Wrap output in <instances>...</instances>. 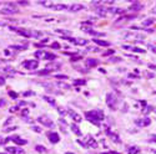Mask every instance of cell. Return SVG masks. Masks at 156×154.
Instances as JSON below:
<instances>
[{
    "label": "cell",
    "mask_w": 156,
    "mask_h": 154,
    "mask_svg": "<svg viewBox=\"0 0 156 154\" xmlns=\"http://www.w3.org/2000/svg\"><path fill=\"white\" fill-rule=\"evenodd\" d=\"M49 141L55 144V143H57L59 141H60V137H59V134L55 133V132H50L49 133Z\"/></svg>",
    "instance_id": "30bf717a"
},
{
    "label": "cell",
    "mask_w": 156,
    "mask_h": 154,
    "mask_svg": "<svg viewBox=\"0 0 156 154\" xmlns=\"http://www.w3.org/2000/svg\"><path fill=\"white\" fill-rule=\"evenodd\" d=\"M16 129V127H10V128H6V129H4L5 132H11V130H15Z\"/></svg>",
    "instance_id": "7dc6e473"
},
{
    "label": "cell",
    "mask_w": 156,
    "mask_h": 154,
    "mask_svg": "<svg viewBox=\"0 0 156 154\" xmlns=\"http://www.w3.org/2000/svg\"><path fill=\"white\" fill-rule=\"evenodd\" d=\"M44 60H50V61H54L55 58H56V56L54 55V54H50V52H46V54H44Z\"/></svg>",
    "instance_id": "ffe728a7"
},
{
    "label": "cell",
    "mask_w": 156,
    "mask_h": 154,
    "mask_svg": "<svg viewBox=\"0 0 156 154\" xmlns=\"http://www.w3.org/2000/svg\"><path fill=\"white\" fill-rule=\"evenodd\" d=\"M39 4H41V5H44V6H46V8H53V3H51V1H39Z\"/></svg>",
    "instance_id": "4316f807"
},
{
    "label": "cell",
    "mask_w": 156,
    "mask_h": 154,
    "mask_svg": "<svg viewBox=\"0 0 156 154\" xmlns=\"http://www.w3.org/2000/svg\"><path fill=\"white\" fill-rule=\"evenodd\" d=\"M106 105L111 111H116L117 109V98L114 93H109L106 96Z\"/></svg>",
    "instance_id": "7a4b0ae2"
},
{
    "label": "cell",
    "mask_w": 156,
    "mask_h": 154,
    "mask_svg": "<svg viewBox=\"0 0 156 154\" xmlns=\"http://www.w3.org/2000/svg\"><path fill=\"white\" fill-rule=\"evenodd\" d=\"M110 61L111 62H119V61H121V58L120 57H114V58H110Z\"/></svg>",
    "instance_id": "b9f144b4"
},
{
    "label": "cell",
    "mask_w": 156,
    "mask_h": 154,
    "mask_svg": "<svg viewBox=\"0 0 156 154\" xmlns=\"http://www.w3.org/2000/svg\"><path fill=\"white\" fill-rule=\"evenodd\" d=\"M99 61L96 60V58H87L86 60V66L87 67H95V66H98Z\"/></svg>",
    "instance_id": "9a60e30c"
},
{
    "label": "cell",
    "mask_w": 156,
    "mask_h": 154,
    "mask_svg": "<svg viewBox=\"0 0 156 154\" xmlns=\"http://www.w3.org/2000/svg\"><path fill=\"white\" fill-rule=\"evenodd\" d=\"M51 71H53L51 68H45V70H43V71H39L38 73H39V75H41V76H44V75H49Z\"/></svg>",
    "instance_id": "f1b7e54d"
},
{
    "label": "cell",
    "mask_w": 156,
    "mask_h": 154,
    "mask_svg": "<svg viewBox=\"0 0 156 154\" xmlns=\"http://www.w3.org/2000/svg\"><path fill=\"white\" fill-rule=\"evenodd\" d=\"M122 49H125V50H132V47H131V46H126V45H124V46H122Z\"/></svg>",
    "instance_id": "9f6ffc18"
},
{
    "label": "cell",
    "mask_w": 156,
    "mask_h": 154,
    "mask_svg": "<svg viewBox=\"0 0 156 154\" xmlns=\"http://www.w3.org/2000/svg\"><path fill=\"white\" fill-rule=\"evenodd\" d=\"M16 4H18V5H24V6H25V5H29V1H18Z\"/></svg>",
    "instance_id": "bcb514c9"
},
{
    "label": "cell",
    "mask_w": 156,
    "mask_h": 154,
    "mask_svg": "<svg viewBox=\"0 0 156 154\" xmlns=\"http://www.w3.org/2000/svg\"><path fill=\"white\" fill-rule=\"evenodd\" d=\"M5 85V80L3 77H0V86H4Z\"/></svg>",
    "instance_id": "f907efd6"
},
{
    "label": "cell",
    "mask_w": 156,
    "mask_h": 154,
    "mask_svg": "<svg viewBox=\"0 0 156 154\" xmlns=\"http://www.w3.org/2000/svg\"><path fill=\"white\" fill-rule=\"evenodd\" d=\"M87 40H84V39H80V40H75V42L74 43H76V45H80V46H83V45H87Z\"/></svg>",
    "instance_id": "d4e9b609"
},
{
    "label": "cell",
    "mask_w": 156,
    "mask_h": 154,
    "mask_svg": "<svg viewBox=\"0 0 156 154\" xmlns=\"http://www.w3.org/2000/svg\"><path fill=\"white\" fill-rule=\"evenodd\" d=\"M132 51H134V52H140V54H144V52H145V50L140 49V47H134Z\"/></svg>",
    "instance_id": "d6a6232c"
},
{
    "label": "cell",
    "mask_w": 156,
    "mask_h": 154,
    "mask_svg": "<svg viewBox=\"0 0 156 154\" xmlns=\"http://www.w3.org/2000/svg\"><path fill=\"white\" fill-rule=\"evenodd\" d=\"M23 65L28 70H36L39 66V61L38 60H29V61H25Z\"/></svg>",
    "instance_id": "277c9868"
},
{
    "label": "cell",
    "mask_w": 156,
    "mask_h": 154,
    "mask_svg": "<svg viewBox=\"0 0 156 154\" xmlns=\"http://www.w3.org/2000/svg\"><path fill=\"white\" fill-rule=\"evenodd\" d=\"M70 128H71V130H72L76 136H81V132H80V129H79V127L76 126V124H74V123L70 124Z\"/></svg>",
    "instance_id": "44dd1931"
},
{
    "label": "cell",
    "mask_w": 156,
    "mask_h": 154,
    "mask_svg": "<svg viewBox=\"0 0 156 154\" xmlns=\"http://www.w3.org/2000/svg\"><path fill=\"white\" fill-rule=\"evenodd\" d=\"M80 58H81V57H78V56H76V57H72V58H71V61H72V62H75V61H79Z\"/></svg>",
    "instance_id": "816d5d0a"
},
{
    "label": "cell",
    "mask_w": 156,
    "mask_h": 154,
    "mask_svg": "<svg viewBox=\"0 0 156 154\" xmlns=\"http://www.w3.org/2000/svg\"><path fill=\"white\" fill-rule=\"evenodd\" d=\"M144 8V5L142 4H139V3H135L131 8H130V10H134V11H139V10H141Z\"/></svg>",
    "instance_id": "7402d4cb"
},
{
    "label": "cell",
    "mask_w": 156,
    "mask_h": 154,
    "mask_svg": "<svg viewBox=\"0 0 156 154\" xmlns=\"http://www.w3.org/2000/svg\"><path fill=\"white\" fill-rule=\"evenodd\" d=\"M25 105H26V102L23 101V102H20V103H19V107H20V106H25Z\"/></svg>",
    "instance_id": "680465c9"
},
{
    "label": "cell",
    "mask_w": 156,
    "mask_h": 154,
    "mask_svg": "<svg viewBox=\"0 0 156 154\" xmlns=\"http://www.w3.org/2000/svg\"><path fill=\"white\" fill-rule=\"evenodd\" d=\"M114 54H115V51H114V50H110V51H106L104 55H105V56H109V55H114Z\"/></svg>",
    "instance_id": "ee69618b"
},
{
    "label": "cell",
    "mask_w": 156,
    "mask_h": 154,
    "mask_svg": "<svg viewBox=\"0 0 156 154\" xmlns=\"http://www.w3.org/2000/svg\"><path fill=\"white\" fill-rule=\"evenodd\" d=\"M65 154H75V153H72V152H68V153H65Z\"/></svg>",
    "instance_id": "e7e4bbea"
},
{
    "label": "cell",
    "mask_w": 156,
    "mask_h": 154,
    "mask_svg": "<svg viewBox=\"0 0 156 154\" xmlns=\"http://www.w3.org/2000/svg\"><path fill=\"white\" fill-rule=\"evenodd\" d=\"M35 149H36V152H39V153H46V148L44 145H36Z\"/></svg>",
    "instance_id": "484cf974"
},
{
    "label": "cell",
    "mask_w": 156,
    "mask_h": 154,
    "mask_svg": "<svg viewBox=\"0 0 156 154\" xmlns=\"http://www.w3.org/2000/svg\"><path fill=\"white\" fill-rule=\"evenodd\" d=\"M129 153L130 154H139L140 153V149L137 148V147H130V148H129Z\"/></svg>",
    "instance_id": "cb8c5ba5"
},
{
    "label": "cell",
    "mask_w": 156,
    "mask_h": 154,
    "mask_svg": "<svg viewBox=\"0 0 156 154\" xmlns=\"http://www.w3.org/2000/svg\"><path fill=\"white\" fill-rule=\"evenodd\" d=\"M10 49H13V50H18V51H21V50H25V49H26V46H19V45H11V46H10Z\"/></svg>",
    "instance_id": "83f0119b"
},
{
    "label": "cell",
    "mask_w": 156,
    "mask_h": 154,
    "mask_svg": "<svg viewBox=\"0 0 156 154\" xmlns=\"http://www.w3.org/2000/svg\"><path fill=\"white\" fill-rule=\"evenodd\" d=\"M68 114L71 117V119H74V122H81V116L79 113H76L75 111H72V109H69L68 111Z\"/></svg>",
    "instance_id": "52a82bcc"
},
{
    "label": "cell",
    "mask_w": 156,
    "mask_h": 154,
    "mask_svg": "<svg viewBox=\"0 0 156 154\" xmlns=\"http://www.w3.org/2000/svg\"><path fill=\"white\" fill-rule=\"evenodd\" d=\"M33 129L36 132V133H40V132H41V129H40L39 127H33Z\"/></svg>",
    "instance_id": "681fc988"
},
{
    "label": "cell",
    "mask_w": 156,
    "mask_h": 154,
    "mask_svg": "<svg viewBox=\"0 0 156 154\" xmlns=\"http://www.w3.org/2000/svg\"><path fill=\"white\" fill-rule=\"evenodd\" d=\"M4 71H5V72H9V73H10V72H11V73L15 72V71H14V68H13V67H9V66H6V67L4 68Z\"/></svg>",
    "instance_id": "e575fe53"
},
{
    "label": "cell",
    "mask_w": 156,
    "mask_h": 154,
    "mask_svg": "<svg viewBox=\"0 0 156 154\" xmlns=\"http://www.w3.org/2000/svg\"><path fill=\"white\" fill-rule=\"evenodd\" d=\"M55 77H56V78H61V80H68V78H69L66 75H55Z\"/></svg>",
    "instance_id": "8d00e7d4"
},
{
    "label": "cell",
    "mask_w": 156,
    "mask_h": 154,
    "mask_svg": "<svg viewBox=\"0 0 156 154\" xmlns=\"http://www.w3.org/2000/svg\"><path fill=\"white\" fill-rule=\"evenodd\" d=\"M18 108H19V106H16V107H13V108L10 109V112H16V111H18Z\"/></svg>",
    "instance_id": "db71d44e"
},
{
    "label": "cell",
    "mask_w": 156,
    "mask_h": 154,
    "mask_svg": "<svg viewBox=\"0 0 156 154\" xmlns=\"http://www.w3.org/2000/svg\"><path fill=\"white\" fill-rule=\"evenodd\" d=\"M30 31V37H41L43 36V32L41 31H38V30H29Z\"/></svg>",
    "instance_id": "e0dca14e"
},
{
    "label": "cell",
    "mask_w": 156,
    "mask_h": 154,
    "mask_svg": "<svg viewBox=\"0 0 156 154\" xmlns=\"http://www.w3.org/2000/svg\"><path fill=\"white\" fill-rule=\"evenodd\" d=\"M84 144H85V147H90V148H98V143H96V141L91 137V136H87L86 138H85V142H84Z\"/></svg>",
    "instance_id": "5b68a950"
},
{
    "label": "cell",
    "mask_w": 156,
    "mask_h": 154,
    "mask_svg": "<svg viewBox=\"0 0 156 154\" xmlns=\"http://www.w3.org/2000/svg\"><path fill=\"white\" fill-rule=\"evenodd\" d=\"M11 141L14 142V143H16V144H19V145H25L28 142L25 141V139H23V138H20V137H13L11 138Z\"/></svg>",
    "instance_id": "5bb4252c"
},
{
    "label": "cell",
    "mask_w": 156,
    "mask_h": 154,
    "mask_svg": "<svg viewBox=\"0 0 156 154\" xmlns=\"http://www.w3.org/2000/svg\"><path fill=\"white\" fill-rule=\"evenodd\" d=\"M106 9H104V8H98L96 9V14H98V15H100V16H106V14H107V11H105Z\"/></svg>",
    "instance_id": "603a6c76"
},
{
    "label": "cell",
    "mask_w": 156,
    "mask_h": 154,
    "mask_svg": "<svg viewBox=\"0 0 156 154\" xmlns=\"http://www.w3.org/2000/svg\"><path fill=\"white\" fill-rule=\"evenodd\" d=\"M51 49H60V43H57V42L51 43Z\"/></svg>",
    "instance_id": "74e56055"
},
{
    "label": "cell",
    "mask_w": 156,
    "mask_h": 154,
    "mask_svg": "<svg viewBox=\"0 0 156 154\" xmlns=\"http://www.w3.org/2000/svg\"><path fill=\"white\" fill-rule=\"evenodd\" d=\"M18 34H19V35H21V36H24V37H30V31H29V30H24V29H19Z\"/></svg>",
    "instance_id": "d6986e66"
},
{
    "label": "cell",
    "mask_w": 156,
    "mask_h": 154,
    "mask_svg": "<svg viewBox=\"0 0 156 154\" xmlns=\"http://www.w3.org/2000/svg\"><path fill=\"white\" fill-rule=\"evenodd\" d=\"M43 98H44V99H45L46 102H49V103H50V105H53V106H55V101H54L53 98H51V97H48V96H44Z\"/></svg>",
    "instance_id": "f546056e"
},
{
    "label": "cell",
    "mask_w": 156,
    "mask_h": 154,
    "mask_svg": "<svg viewBox=\"0 0 156 154\" xmlns=\"http://www.w3.org/2000/svg\"><path fill=\"white\" fill-rule=\"evenodd\" d=\"M0 12L4 14V15H14V14H18L19 11L15 8H11V6H6V8H3L0 10Z\"/></svg>",
    "instance_id": "8992f818"
},
{
    "label": "cell",
    "mask_w": 156,
    "mask_h": 154,
    "mask_svg": "<svg viewBox=\"0 0 156 154\" xmlns=\"http://www.w3.org/2000/svg\"><path fill=\"white\" fill-rule=\"evenodd\" d=\"M57 86H59V87H63V88H69V86H68V85L61 83V82H57Z\"/></svg>",
    "instance_id": "ab89813d"
},
{
    "label": "cell",
    "mask_w": 156,
    "mask_h": 154,
    "mask_svg": "<svg viewBox=\"0 0 156 154\" xmlns=\"http://www.w3.org/2000/svg\"><path fill=\"white\" fill-rule=\"evenodd\" d=\"M150 137H151V138H154V141H155V142H156V136H155V134H151V136H150Z\"/></svg>",
    "instance_id": "91938a15"
},
{
    "label": "cell",
    "mask_w": 156,
    "mask_h": 154,
    "mask_svg": "<svg viewBox=\"0 0 156 154\" xmlns=\"http://www.w3.org/2000/svg\"><path fill=\"white\" fill-rule=\"evenodd\" d=\"M152 12H154V14H156V6H155V8L152 9Z\"/></svg>",
    "instance_id": "be15d7a7"
},
{
    "label": "cell",
    "mask_w": 156,
    "mask_h": 154,
    "mask_svg": "<svg viewBox=\"0 0 156 154\" xmlns=\"http://www.w3.org/2000/svg\"><path fill=\"white\" fill-rule=\"evenodd\" d=\"M51 9H53V10H57V11H61V10H68L69 6L68 5H64V4H54Z\"/></svg>",
    "instance_id": "4fadbf2b"
},
{
    "label": "cell",
    "mask_w": 156,
    "mask_h": 154,
    "mask_svg": "<svg viewBox=\"0 0 156 154\" xmlns=\"http://www.w3.org/2000/svg\"><path fill=\"white\" fill-rule=\"evenodd\" d=\"M29 114V109H24V111H21V116L23 117H26Z\"/></svg>",
    "instance_id": "7bdbcfd3"
},
{
    "label": "cell",
    "mask_w": 156,
    "mask_h": 154,
    "mask_svg": "<svg viewBox=\"0 0 156 154\" xmlns=\"http://www.w3.org/2000/svg\"><path fill=\"white\" fill-rule=\"evenodd\" d=\"M5 150L8 154H23L24 153L21 149L16 148V147H8V148H5Z\"/></svg>",
    "instance_id": "9c48e42d"
},
{
    "label": "cell",
    "mask_w": 156,
    "mask_h": 154,
    "mask_svg": "<svg viewBox=\"0 0 156 154\" xmlns=\"http://www.w3.org/2000/svg\"><path fill=\"white\" fill-rule=\"evenodd\" d=\"M33 94H34V92H25L24 96H33Z\"/></svg>",
    "instance_id": "11a10c76"
},
{
    "label": "cell",
    "mask_w": 156,
    "mask_h": 154,
    "mask_svg": "<svg viewBox=\"0 0 156 154\" xmlns=\"http://www.w3.org/2000/svg\"><path fill=\"white\" fill-rule=\"evenodd\" d=\"M9 96H11L13 98H18V94L15 92H13V91H9Z\"/></svg>",
    "instance_id": "60d3db41"
},
{
    "label": "cell",
    "mask_w": 156,
    "mask_h": 154,
    "mask_svg": "<svg viewBox=\"0 0 156 154\" xmlns=\"http://www.w3.org/2000/svg\"><path fill=\"white\" fill-rule=\"evenodd\" d=\"M135 123L140 127H146V126H149V124L151 123V121H150V118H142V119H136Z\"/></svg>",
    "instance_id": "8fae6325"
},
{
    "label": "cell",
    "mask_w": 156,
    "mask_h": 154,
    "mask_svg": "<svg viewBox=\"0 0 156 154\" xmlns=\"http://www.w3.org/2000/svg\"><path fill=\"white\" fill-rule=\"evenodd\" d=\"M152 23H154V19H147V20H145L144 23H142V25L144 26H150Z\"/></svg>",
    "instance_id": "4dcf8cb0"
},
{
    "label": "cell",
    "mask_w": 156,
    "mask_h": 154,
    "mask_svg": "<svg viewBox=\"0 0 156 154\" xmlns=\"http://www.w3.org/2000/svg\"><path fill=\"white\" fill-rule=\"evenodd\" d=\"M56 34H61V35L66 36V35L70 34V31H68V30H56Z\"/></svg>",
    "instance_id": "1f68e13d"
},
{
    "label": "cell",
    "mask_w": 156,
    "mask_h": 154,
    "mask_svg": "<svg viewBox=\"0 0 156 154\" xmlns=\"http://www.w3.org/2000/svg\"><path fill=\"white\" fill-rule=\"evenodd\" d=\"M4 105H5V101H4V99H1V101H0V107L4 106Z\"/></svg>",
    "instance_id": "6f0895ef"
},
{
    "label": "cell",
    "mask_w": 156,
    "mask_h": 154,
    "mask_svg": "<svg viewBox=\"0 0 156 154\" xmlns=\"http://www.w3.org/2000/svg\"><path fill=\"white\" fill-rule=\"evenodd\" d=\"M35 56L38 57V58H41V57H44V52H43V51H36Z\"/></svg>",
    "instance_id": "836d02e7"
},
{
    "label": "cell",
    "mask_w": 156,
    "mask_h": 154,
    "mask_svg": "<svg viewBox=\"0 0 156 154\" xmlns=\"http://www.w3.org/2000/svg\"><path fill=\"white\" fill-rule=\"evenodd\" d=\"M94 42L95 43H98L99 46H104V47H106V46H109L110 43L107 42V41H104V40H100V39H94Z\"/></svg>",
    "instance_id": "ac0fdd59"
},
{
    "label": "cell",
    "mask_w": 156,
    "mask_h": 154,
    "mask_svg": "<svg viewBox=\"0 0 156 154\" xmlns=\"http://www.w3.org/2000/svg\"><path fill=\"white\" fill-rule=\"evenodd\" d=\"M0 154H8V153H0Z\"/></svg>",
    "instance_id": "003e7915"
},
{
    "label": "cell",
    "mask_w": 156,
    "mask_h": 154,
    "mask_svg": "<svg viewBox=\"0 0 156 154\" xmlns=\"http://www.w3.org/2000/svg\"><path fill=\"white\" fill-rule=\"evenodd\" d=\"M106 133H107V136L110 137V139H113L115 143H121V139L119 138V136H117L116 133H113V132H110V130H106Z\"/></svg>",
    "instance_id": "7c38bea8"
},
{
    "label": "cell",
    "mask_w": 156,
    "mask_h": 154,
    "mask_svg": "<svg viewBox=\"0 0 156 154\" xmlns=\"http://www.w3.org/2000/svg\"><path fill=\"white\" fill-rule=\"evenodd\" d=\"M146 31H147V32H152L154 30H152V29H146Z\"/></svg>",
    "instance_id": "94428289"
},
{
    "label": "cell",
    "mask_w": 156,
    "mask_h": 154,
    "mask_svg": "<svg viewBox=\"0 0 156 154\" xmlns=\"http://www.w3.org/2000/svg\"><path fill=\"white\" fill-rule=\"evenodd\" d=\"M74 83H75V85H85L86 81H84V80H80V81H79V80H76V81L74 82Z\"/></svg>",
    "instance_id": "f35d334b"
},
{
    "label": "cell",
    "mask_w": 156,
    "mask_h": 154,
    "mask_svg": "<svg viewBox=\"0 0 156 154\" xmlns=\"http://www.w3.org/2000/svg\"><path fill=\"white\" fill-rule=\"evenodd\" d=\"M11 122H13V118H8V121H6L4 124H5V126H8V124H9V123H11Z\"/></svg>",
    "instance_id": "f5cc1de1"
},
{
    "label": "cell",
    "mask_w": 156,
    "mask_h": 154,
    "mask_svg": "<svg viewBox=\"0 0 156 154\" xmlns=\"http://www.w3.org/2000/svg\"><path fill=\"white\" fill-rule=\"evenodd\" d=\"M149 68H151V70H156V65H152V63H149Z\"/></svg>",
    "instance_id": "c3c4849f"
},
{
    "label": "cell",
    "mask_w": 156,
    "mask_h": 154,
    "mask_svg": "<svg viewBox=\"0 0 156 154\" xmlns=\"http://www.w3.org/2000/svg\"><path fill=\"white\" fill-rule=\"evenodd\" d=\"M4 25H5L4 23H0V26H4Z\"/></svg>",
    "instance_id": "03108f58"
},
{
    "label": "cell",
    "mask_w": 156,
    "mask_h": 154,
    "mask_svg": "<svg viewBox=\"0 0 156 154\" xmlns=\"http://www.w3.org/2000/svg\"><path fill=\"white\" fill-rule=\"evenodd\" d=\"M85 6L83 4H72L69 6V11H72V12H76V11H80V10H84Z\"/></svg>",
    "instance_id": "ba28073f"
},
{
    "label": "cell",
    "mask_w": 156,
    "mask_h": 154,
    "mask_svg": "<svg viewBox=\"0 0 156 154\" xmlns=\"http://www.w3.org/2000/svg\"><path fill=\"white\" fill-rule=\"evenodd\" d=\"M109 12H111V14H124L125 12V10H122V9H119V8H109V9H106Z\"/></svg>",
    "instance_id": "2e32d148"
},
{
    "label": "cell",
    "mask_w": 156,
    "mask_h": 154,
    "mask_svg": "<svg viewBox=\"0 0 156 154\" xmlns=\"http://www.w3.org/2000/svg\"><path fill=\"white\" fill-rule=\"evenodd\" d=\"M149 49H150V50L152 51V52H155V54H156V46H155V45H149Z\"/></svg>",
    "instance_id": "f6af8a7d"
},
{
    "label": "cell",
    "mask_w": 156,
    "mask_h": 154,
    "mask_svg": "<svg viewBox=\"0 0 156 154\" xmlns=\"http://www.w3.org/2000/svg\"><path fill=\"white\" fill-rule=\"evenodd\" d=\"M151 111H152V107H146L144 111H142V113H144V114H147L149 112H151Z\"/></svg>",
    "instance_id": "d590c367"
},
{
    "label": "cell",
    "mask_w": 156,
    "mask_h": 154,
    "mask_svg": "<svg viewBox=\"0 0 156 154\" xmlns=\"http://www.w3.org/2000/svg\"><path fill=\"white\" fill-rule=\"evenodd\" d=\"M129 77H131V78H136L137 76H135V75H129Z\"/></svg>",
    "instance_id": "6125c7cd"
},
{
    "label": "cell",
    "mask_w": 156,
    "mask_h": 154,
    "mask_svg": "<svg viewBox=\"0 0 156 154\" xmlns=\"http://www.w3.org/2000/svg\"><path fill=\"white\" fill-rule=\"evenodd\" d=\"M38 122L41 123L43 126H45V127H54L53 121H51L49 117H46V116H40V117H38Z\"/></svg>",
    "instance_id": "3957f363"
},
{
    "label": "cell",
    "mask_w": 156,
    "mask_h": 154,
    "mask_svg": "<svg viewBox=\"0 0 156 154\" xmlns=\"http://www.w3.org/2000/svg\"><path fill=\"white\" fill-rule=\"evenodd\" d=\"M87 121H90L94 124H99L100 122H102L105 119V114L101 109H95V111H90V112H86L85 113Z\"/></svg>",
    "instance_id": "6da1fadb"
}]
</instances>
